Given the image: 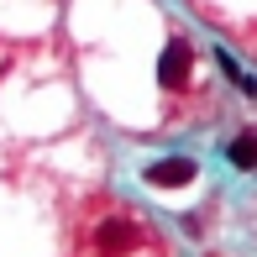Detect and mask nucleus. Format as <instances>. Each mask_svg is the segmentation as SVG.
Masks as SVG:
<instances>
[{
    "label": "nucleus",
    "instance_id": "nucleus-4",
    "mask_svg": "<svg viewBox=\"0 0 257 257\" xmlns=\"http://www.w3.org/2000/svg\"><path fill=\"white\" fill-rule=\"evenodd\" d=\"M236 168H257V132H241L236 142H231V153H226Z\"/></svg>",
    "mask_w": 257,
    "mask_h": 257
},
{
    "label": "nucleus",
    "instance_id": "nucleus-2",
    "mask_svg": "<svg viewBox=\"0 0 257 257\" xmlns=\"http://www.w3.org/2000/svg\"><path fill=\"white\" fill-rule=\"evenodd\" d=\"M194 173H200L194 158H158V163H147V184H153V189H184Z\"/></svg>",
    "mask_w": 257,
    "mask_h": 257
},
{
    "label": "nucleus",
    "instance_id": "nucleus-3",
    "mask_svg": "<svg viewBox=\"0 0 257 257\" xmlns=\"http://www.w3.org/2000/svg\"><path fill=\"white\" fill-rule=\"evenodd\" d=\"M137 241H142V231H137L132 220H100V226H95V247L110 252V257L115 252H132Z\"/></svg>",
    "mask_w": 257,
    "mask_h": 257
},
{
    "label": "nucleus",
    "instance_id": "nucleus-1",
    "mask_svg": "<svg viewBox=\"0 0 257 257\" xmlns=\"http://www.w3.org/2000/svg\"><path fill=\"white\" fill-rule=\"evenodd\" d=\"M189 63H194V48L184 37H173L168 48H163V58H158V84L163 89H179L184 79H189Z\"/></svg>",
    "mask_w": 257,
    "mask_h": 257
}]
</instances>
